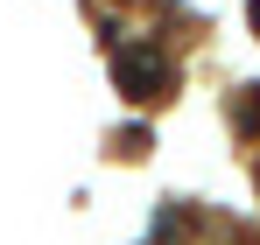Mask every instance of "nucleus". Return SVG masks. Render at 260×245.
Instances as JSON below:
<instances>
[{
    "label": "nucleus",
    "instance_id": "nucleus-1",
    "mask_svg": "<svg viewBox=\"0 0 260 245\" xmlns=\"http://www.w3.org/2000/svg\"><path fill=\"white\" fill-rule=\"evenodd\" d=\"M169 77H176L169 56H162V49H148V42L113 56V84H120V98H162V91H169Z\"/></svg>",
    "mask_w": 260,
    "mask_h": 245
},
{
    "label": "nucleus",
    "instance_id": "nucleus-3",
    "mask_svg": "<svg viewBox=\"0 0 260 245\" xmlns=\"http://www.w3.org/2000/svg\"><path fill=\"white\" fill-rule=\"evenodd\" d=\"M253 35H260V0H253Z\"/></svg>",
    "mask_w": 260,
    "mask_h": 245
},
{
    "label": "nucleus",
    "instance_id": "nucleus-2",
    "mask_svg": "<svg viewBox=\"0 0 260 245\" xmlns=\"http://www.w3.org/2000/svg\"><path fill=\"white\" fill-rule=\"evenodd\" d=\"M232 119L246 126V133H260V84H246V91H232Z\"/></svg>",
    "mask_w": 260,
    "mask_h": 245
}]
</instances>
